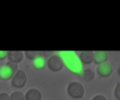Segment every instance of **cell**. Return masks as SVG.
Wrapping results in <instances>:
<instances>
[{"mask_svg": "<svg viewBox=\"0 0 120 100\" xmlns=\"http://www.w3.org/2000/svg\"><path fill=\"white\" fill-rule=\"evenodd\" d=\"M58 56L61 58L64 66H66V68L70 72H72L75 75H81L84 70H82V64L78 54H75L72 51H60Z\"/></svg>", "mask_w": 120, "mask_h": 100, "instance_id": "cell-1", "label": "cell"}, {"mask_svg": "<svg viewBox=\"0 0 120 100\" xmlns=\"http://www.w3.org/2000/svg\"><path fill=\"white\" fill-rule=\"evenodd\" d=\"M67 94L72 99H81L85 95V87L78 81H71L67 85Z\"/></svg>", "mask_w": 120, "mask_h": 100, "instance_id": "cell-2", "label": "cell"}, {"mask_svg": "<svg viewBox=\"0 0 120 100\" xmlns=\"http://www.w3.org/2000/svg\"><path fill=\"white\" fill-rule=\"evenodd\" d=\"M17 71H18L17 65L11 64V63L5 64L0 67V79L1 80H10V79L13 78V75Z\"/></svg>", "mask_w": 120, "mask_h": 100, "instance_id": "cell-3", "label": "cell"}, {"mask_svg": "<svg viewBox=\"0 0 120 100\" xmlns=\"http://www.w3.org/2000/svg\"><path fill=\"white\" fill-rule=\"evenodd\" d=\"M12 81V86L14 87V88H22L25 85H26V82H27V75H26V72L24 71V70H18L15 73H14V75H13V78L11 79Z\"/></svg>", "mask_w": 120, "mask_h": 100, "instance_id": "cell-4", "label": "cell"}, {"mask_svg": "<svg viewBox=\"0 0 120 100\" xmlns=\"http://www.w3.org/2000/svg\"><path fill=\"white\" fill-rule=\"evenodd\" d=\"M47 64V67L49 71L52 72H59V71H61L63 67H64V63L61 60V58H60L59 56H51L48 58V60L46 61Z\"/></svg>", "mask_w": 120, "mask_h": 100, "instance_id": "cell-5", "label": "cell"}, {"mask_svg": "<svg viewBox=\"0 0 120 100\" xmlns=\"http://www.w3.org/2000/svg\"><path fill=\"white\" fill-rule=\"evenodd\" d=\"M113 72V66L109 63H104L97 66V73L101 77V78H107L112 74Z\"/></svg>", "mask_w": 120, "mask_h": 100, "instance_id": "cell-6", "label": "cell"}, {"mask_svg": "<svg viewBox=\"0 0 120 100\" xmlns=\"http://www.w3.org/2000/svg\"><path fill=\"white\" fill-rule=\"evenodd\" d=\"M24 58V52L21 51H8L7 52V59L11 64L18 65L19 63H21Z\"/></svg>", "mask_w": 120, "mask_h": 100, "instance_id": "cell-7", "label": "cell"}, {"mask_svg": "<svg viewBox=\"0 0 120 100\" xmlns=\"http://www.w3.org/2000/svg\"><path fill=\"white\" fill-rule=\"evenodd\" d=\"M108 60V53L106 51H95L93 52V63L98 66L100 64L107 63Z\"/></svg>", "mask_w": 120, "mask_h": 100, "instance_id": "cell-8", "label": "cell"}, {"mask_svg": "<svg viewBox=\"0 0 120 100\" xmlns=\"http://www.w3.org/2000/svg\"><path fill=\"white\" fill-rule=\"evenodd\" d=\"M42 94L38 88H31L25 94V100H41Z\"/></svg>", "mask_w": 120, "mask_h": 100, "instance_id": "cell-9", "label": "cell"}, {"mask_svg": "<svg viewBox=\"0 0 120 100\" xmlns=\"http://www.w3.org/2000/svg\"><path fill=\"white\" fill-rule=\"evenodd\" d=\"M81 64L82 65H90L93 63V52L92 51H84L80 52V54L78 56Z\"/></svg>", "mask_w": 120, "mask_h": 100, "instance_id": "cell-10", "label": "cell"}, {"mask_svg": "<svg viewBox=\"0 0 120 100\" xmlns=\"http://www.w3.org/2000/svg\"><path fill=\"white\" fill-rule=\"evenodd\" d=\"M32 65H33V68L37 70V71H41V70H44L45 66H46V59H45V57L42 56V57H40V58L33 60Z\"/></svg>", "mask_w": 120, "mask_h": 100, "instance_id": "cell-11", "label": "cell"}, {"mask_svg": "<svg viewBox=\"0 0 120 100\" xmlns=\"http://www.w3.org/2000/svg\"><path fill=\"white\" fill-rule=\"evenodd\" d=\"M81 75H82V78H84L85 81H92V80L94 79L95 73H94V71H93L92 68H86V70L82 71Z\"/></svg>", "mask_w": 120, "mask_h": 100, "instance_id": "cell-12", "label": "cell"}, {"mask_svg": "<svg viewBox=\"0 0 120 100\" xmlns=\"http://www.w3.org/2000/svg\"><path fill=\"white\" fill-rule=\"evenodd\" d=\"M24 53L27 57V59H30L32 61L38 59V58H40V57H42V52H39V51H26Z\"/></svg>", "mask_w": 120, "mask_h": 100, "instance_id": "cell-13", "label": "cell"}, {"mask_svg": "<svg viewBox=\"0 0 120 100\" xmlns=\"http://www.w3.org/2000/svg\"><path fill=\"white\" fill-rule=\"evenodd\" d=\"M10 100H25V94L20 91H15L10 95Z\"/></svg>", "mask_w": 120, "mask_h": 100, "instance_id": "cell-14", "label": "cell"}, {"mask_svg": "<svg viewBox=\"0 0 120 100\" xmlns=\"http://www.w3.org/2000/svg\"><path fill=\"white\" fill-rule=\"evenodd\" d=\"M114 96L116 100H120V82H118L114 87Z\"/></svg>", "mask_w": 120, "mask_h": 100, "instance_id": "cell-15", "label": "cell"}, {"mask_svg": "<svg viewBox=\"0 0 120 100\" xmlns=\"http://www.w3.org/2000/svg\"><path fill=\"white\" fill-rule=\"evenodd\" d=\"M91 100H108L105 95H102V94H97V95H94Z\"/></svg>", "mask_w": 120, "mask_h": 100, "instance_id": "cell-16", "label": "cell"}, {"mask_svg": "<svg viewBox=\"0 0 120 100\" xmlns=\"http://www.w3.org/2000/svg\"><path fill=\"white\" fill-rule=\"evenodd\" d=\"M0 100H10V95L7 93H0Z\"/></svg>", "mask_w": 120, "mask_h": 100, "instance_id": "cell-17", "label": "cell"}, {"mask_svg": "<svg viewBox=\"0 0 120 100\" xmlns=\"http://www.w3.org/2000/svg\"><path fill=\"white\" fill-rule=\"evenodd\" d=\"M7 58V52L6 51H0V60H5Z\"/></svg>", "mask_w": 120, "mask_h": 100, "instance_id": "cell-18", "label": "cell"}, {"mask_svg": "<svg viewBox=\"0 0 120 100\" xmlns=\"http://www.w3.org/2000/svg\"><path fill=\"white\" fill-rule=\"evenodd\" d=\"M118 74H119V77H120V66H119V68H118Z\"/></svg>", "mask_w": 120, "mask_h": 100, "instance_id": "cell-19", "label": "cell"}]
</instances>
